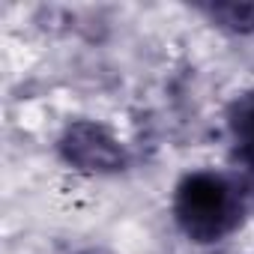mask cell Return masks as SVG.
Listing matches in <instances>:
<instances>
[{
	"label": "cell",
	"mask_w": 254,
	"mask_h": 254,
	"mask_svg": "<svg viewBox=\"0 0 254 254\" xmlns=\"http://www.w3.org/2000/svg\"><path fill=\"white\" fill-rule=\"evenodd\" d=\"M60 156L66 159V165L84 174H117L126 168V150L117 135L93 120L72 123L63 132Z\"/></svg>",
	"instance_id": "obj_2"
},
{
	"label": "cell",
	"mask_w": 254,
	"mask_h": 254,
	"mask_svg": "<svg viewBox=\"0 0 254 254\" xmlns=\"http://www.w3.org/2000/svg\"><path fill=\"white\" fill-rule=\"evenodd\" d=\"M171 212L186 239L212 245L227 239L245 218V189L224 171H191L186 174L171 200Z\"/></svg>",
	"instance_id": "obj_1"
},
{
	"label": "cell",
	"mask_w": 254,
	"mask_h": 254,
	"mask_svg": "<svg viewBox=\"0 0 254 254\" xmlns=\"http://www.w3.org/2000/svg\"><path fill=\"white\" fill-rule=\"evenodd\" d=\"M227 129L239 159L254 168V90L239 93L227 108Z\"/></svg>",
	"instance_id": "obj_3"
},
{
	"label": "cell",
	"mask_w": 254,
	"mask_h": 254,
	"mask_svg": "<svg viewBox=\"0 0 254 254\" xmlns=\"http://www.w3.org/2000/svg\"><path fill=\"white\" fill-rule=\"evenodd\" d=\"M206 15L233 33H254V3H215Z\"/></svg>",
	"instance_id": "obj_4"
},
{
	"label": "cell",
	"mask_w": 254,
	"mask_h": 254,
	"mask_svg": "<svg viewBox=\"0 0 254 254\" xmlns=\"http://www.w3.org/2000/svg\"><path fill=\"white\" fill-rule=\"evenodd\" d=\"M75 254H105V251H99V248H87V251H75Z\"/></svg>",
	"instance_id": "obj_5"
}]
</instances>
